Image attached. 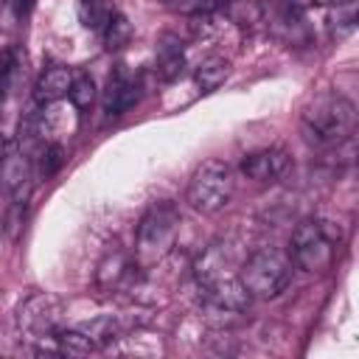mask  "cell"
I'll use <instances>...</instances> for the list:
<instances>
[{
	"mask_svg": "<svg viewBox=\"0 0 359 359\" xmlns=\"http://www.w3.org/2000/svg\"><path fill=\"white\" fill-rule=\"evenodd\" d=\"M353 126H356V107L339 93H323L311 98L300 115L303 137L320 149L339 146L342 140L351 137Z\"/></svg>",
	"mask_w": 359,
	"mask_h": 359,
	"instance_id": "6da1fadb",
	"label": "cell"
},
{
	"mask_svg": "<svg viewBox=\"0 0 359 359\" xmlns=\"http://www.w3.org/2000/svg\"><path fill=\"white\" fill-rule=\"evenodd\" d=\"M180 224H182V216H180L174 202L160 199V202H151L146 208V213L137 222V233H135V264H137V269H149V266L160 264L174 250Z\"/></svg>",
	"mask_w": 359,
	"mask_h": 359,
	"instance_id": "7a4b0ae2",
	"label": "cell"
},
{
	"mask_svg": "<svg viewBox=\"0 0 359 359\" xmlns=\"http://www.w3.org/2000/svg\"><path fill=\"white\" fill-rule=\"evenodd\" d=\"M342 244V227L328 222V219H303L294 230H292V266L317 275L331 269L337 252Z\"/></svg>",
	"mask_w": 359,
	"mask_h": 359,
	"instance_id": "3957f363",
	"label": "cell"
},
{
	"mask_svg": "<svg viewBox=\"0 0 359 359\" xmlns=\"http://www.w3.org/2000/svg\"><path fill=\"white\" fill-rule=\"evenodd\" d=\"M292 258L275 247H264L255 250L252 255H247V261L241 264L238 280L244 283L250 297L258 300H272L278 294L286 292V286L292 283Z\"/></svg>",
	"mask_w": 359,
	"mask_h": 359,
	"instance_id": "277c9868",
	"label": "cell"
},
{
	"mask_svg": "<svg viewBox=\"0 0 359 359\" xmlns=\"http://www.w3.org/2000/svg\"><path fill=\"white\" fill-rule=\"evenodd\" d=\"M236 191V180H233V168L224 160H205L202 165H196V171L188 180V191H185V202L202 213H219L222 208L230 205Z\"/></svg>",
	"mask_w": 359,
	"mask_h": 359,
	"instance_id": "5b68a950",
	"label": "cell"
},
{
	"mask_svg": "<svg viewBox=\"0 0 359 359\" xmlns=\"http://www.w3.org/2000/svg\"><path fill=\"white\" fill-rule=\"evenodd\" d=\"M17 325L31 339H53V334L65 328V303L50 292H34L20 303Z\"/></svg>",
	"mask_w": 359,
	"mask_h": 359,
	"instance_id": "8992f818",
	"label": "cell"
},
{
	"mask_svg": "<svg viewBox=\"0 0 359 359\" xmlns=\"http://www.w3.org/2000/svg\"><path fill=\"white\" fill-rule=\"evenodd\" d=\"M264 22H266L269 34L289 48L311 45V28H309L306 11L292 6L289 0H278L275 6H269V11L264 8Z\"/></svg>",
	"mask_w": 359,
	"mask_h": 359,
	"instance_id": "52a82bcc",
	"label": "cell"
},
{
	"mask_svg": "<svg viewBox=\"0 0 359 359\" xmlns=\"http://www.w3.org/2000/svg\"><path fill=\"white\" fill-rule=\"evenodd\" d=\"M140 90H143V84H140L137 73H132L123 65L112 67V73L107 76V84H104V95H101L104 115L107 118H121L123 112H129L140 101Z\"/></svg>",
	"mask_w": 359,
	"mask_h": 359,
	"instance_id": "ba28073f",
	"label": "cell"
},
{
	"mask_svg": "<svg viewBox=\"0 0 359 359\" xmlns=\"http://www.w3.org/2000/svg\"><path fill=\"white\" fill-rule=\"evenodd\" d=\"M199 292H202V306L213 314H241L252 300L244 283L238 280V275H222L210 283H202Z\"/></svg>",
	"mask_w": 359,
	"mask_h": 359,
	"instance_id": "9c48e42d",
	"label": "cell"
},
{
	"mask_svg": "<svg viewBox=\"0 0 359 359\" xmlns=\"http://www.w3.org/2000/svg\"><path fill=\"white\" fill-rule=\"evenodd\" d=\"M0 188L11 199L28 196V188H31V163H28L25 151L8 140L0 151Z\"/></svg>",
	"mask_w": 359,
	"mask_h": 359,
	"instance_id": "30bf717a",
	"label": "cell"
},
{
	"mask_svg": "<svg viewBox=\"0 0 359 359\" xmlns=\"http://www.w3.org/2000/svg\"><path fill=\"white\" fill-rule=\"evenodd\" d=\"M289 165H292L289 151L272 146V149H258V151L247 154L238 168H241V174H244L247 180H255V182H275V180H280V177L289 171Z\"/></svg>",
	"mask_w": 359,
	"mask_h": 359,
	"instance_id": "8fae6325",
	"label": "cell"
},
{
	"mask_svg": "<svg viewBox=\"0 0 359 359\" xmlns=\"http://www.w3.org/2000/svg\"><path fill=\"white\" fill-rule=\"evenodd\" d=\"M154 73L165 84H174L185 76V50H182V42L177 36H163V42L157 48Z\"/></svg>",
	"mask_w": 359,
	"mask_h": 359,
	"instance_id": "7c38bea8",
	"label": "cell"
},
{
	"mask_svg": "<svg viewBox=\"0 0 359 359\" xmlns=\"http://www.w3.org/2000/svg\"><path fill=\"white\" fill-rule=\"evenodd\" d=\"M70 79H73L70 67H65V65H48V67L39 73L36 84H34V98H36V104H53V101L65 98L67 90H70Z\"/></svg>",
	"mask_w": 359,
	"mask_h": 359,
	"instance_id": "4fadbf2b",
	"label": "cell"
},
{
	"mask_svg": "<svg viewBox=\"0 0 359 359\" xmlns=\"http://www.w3.org/2000/svg\"><path fill=\"white\" fill-rule=\"evenodd\" d=\"M219 14L244 31L264 22V6L258 0H219Z\"/></svg>",
	"mask_w": 359,
	"mask_h": 359,
	"instance_id": "5bb4252c",
	"label": "cell"
},
{
	"mask_svg": "<svg viewBox=\"0 0 359 359\" xmlns=\"http://www.w3.org/2000/svg\"><path fill=\"white\" fill-rule=\"evenodd\" d=\"M22 65H25V53L17 45H6L0 50V104L6 98H11V93L20 84L22 76Z\"/></svg>",
	"mask_w": 359,
	"mask_h": 359,
	"instance_id": "9a60e30c",
	"label": "cell"
},
{
	"mask_svg": "<svg viewBox=\"0 0 359 359\" xmlns=\"http://www.w3.org/2000/svg\"><path fill=\"white\" fill-rule=\"evenodd\" d=\"M230 70H233L230 59H224V56H208V59H202V62L196 65L194 81H196V87H199L202 93H213V90H219V87L227 81Z\"/></svg>",
	"mask_w": 359,
	"mask_h": 359,
	"instance_id": "2e32d148",
	"label": "cell"
},
{
	"mask_svg": "<svg viewBox=\"0 0 359 359\" xmlns=\"http://www.w3.org/2000/svg\"><path fill=\"white\" fill-rule=\"evenodd\" d=\"M135 261H129L123 252H112L104 258V264L98 266V283L104 289H118L123 283H129L135 278Z\"/></svg>",
	"mask_w": 359,
	"mask_h": 359,
	"instance_id": "e0dca14e",
	"label": "cell"
},
{
	"mask_svg": "<svg viewBox=\"0 0 359 359\" xmlns=\"http://www.w3.org/2000/svg\"><path fill=\"white\" fill-rule=\"evenodd\" d=\"M95 348H107L109 342H115L121 337V323L112 317V314H101V317H93L87 323H79L76 325Z\"/></svg>",
	"mask_w": 359,
	"mask_h": 359,
	"instance_id": "ac0fdd59",
	"label": "cell"
},
{
	"mask_svg": "<svg viewBox=\"0 0 359 359\" xmlns=\"http://www.w3.org/2000/svg\"><path fill=\"white\" fill-rule=\"evenodd\" d=\"M115 3L112 0H79L76 3V14L79 22L87 31H104V25L109 22V17L115 14Z\"/></svg>",
	"mask_w": 359,
	"mask_h": 359,
	"instance_id": "d6986e66",
	"label": "cell"
},
{
	"mask_svg": "<svg viewBox=\"0 0 359 359\" xmlns=\"http://www.w3.org/2000/svg\"><path fill=\"white\" fill-rule=\"evenodd\" d=\"M132 36H135V28H132V22H129L121 11H115V14L109 17V22L104 25V31H101V39H104V48H107V50H121V48H126V45L132 42Z\"/></svg>",
	"mask_w": 359,
	"mask_h": 359,
	"instance_id": "ffe728a7",
	"label": "cell"
},
{
	"mask_svg": "<svg viewBox=\"0 0 359 359\" xmlns=\"http://www.w3.org/2000/svg\"><path fill=\"white\" fill-rule=\"evenodd\" d=\"M67 98H70V104H73L79 112H87V109L93 107V101H95V81H93V76L84 73V70L73 73Z\"/></svg>",
	"mask_w": 359,
	"mask_h": 359,
	"instance_id": "44dd1931",
	"label": "cell"
},
{
	"mask_svg": "<svg viewBox=\"0 0 359 359\" xmlns=\"http://www.w3.org/2000/svg\"><path fill=\"white\" fill-rule=\"evenodd\" d=\"M328 28L337 39L348 36L356 28V0H337V6L328 14Z\"/></svg>",
	"mask_w": 359,
	"mask_h": 359,
	"instance_id": "7402d4cb",
	"label": "cell"
},
{
	"mask_svg": "<svg viewBox=\"0 0 359 359\" xmlns=\"http://www.w3.org/2000/svg\"><path fill=\"white\" fill-rule=\"evenodd\" d=\"M62 163H65V149L59 143H45V149L39 154V174L48 180L62 168Z\"/></svg>",
	"mask_w": 359,
	"mask_h": 359,
	"instance_id": "603a6c76",
	"label": "cell"
},
{
	"mask_svg": "<svg viewBox=\"0 0 359 359\" xmlns=\"http://www.w3.org/2000/svg\"><path fill=\"white\" fill-rule=\"evenodd\" d=\"M25 208H28V196L11 199V208H8V216H6V233H8V238H17L20 236L22 222H25Z\"/></svg>",
	"mask_w": 359,
	"mask_h": 359,
	"instance_id": "cb8c5ba5",
	"label": "cell"
},
{
	"mask_svg": "<svg viewBox=\"0 0 359 359\" xmlns=\"http://www.w3.org/2000/svg\"><path fill=\"white\" fill-rule=\"evenodd\" d=\"M8 3L14 6V11H17V17H22V14H25V11H28V8L34 6V0H8Z\"/></svg>",
	"mask_w": 359,
	"mask_h": 359,
	"instance_id": "d4e9b609",
	"label": "cell"
}]
</instances>
